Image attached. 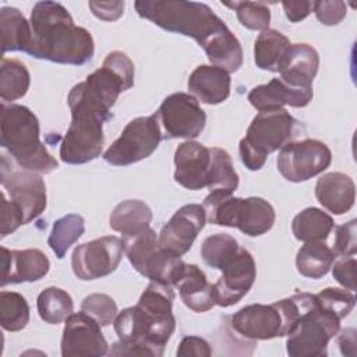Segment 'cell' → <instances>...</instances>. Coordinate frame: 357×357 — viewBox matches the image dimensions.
<instances>
[{"label": "cell", "mask_w": 357, "mask_h": 357, "mask_svg": "<svg viewBox=\"0 0 357 357\" xmlns=\"http://www.w3.org/2000/svg\"><path fill=\"white\" fill-rule=\"evenodd\" d=\"M67 103L71 123L60 144V159L68 165H82L100 156L105 144L103 123L112 114L106 105L84 88L82 82L71 88Z\"/></svg>", "instance_id": "cell-3"}, {"label": "cell", "mask_w": 357, "mask_h": 357, "mask_svg": "<svg viewBox=\"0 0 357 357\" xmlns=\"http://www.w3.org/2000/svg\"><path fill=\"white\" fill-rule=\"evenodd\" d=\"M315 297L321 308L333 312L340 321L351 312L356 304L353 291L344 287H326L315 294Z\"/></svg>", "instance_id": "cell-37"}, {"label": "cell", "mask_w": 357, "mask_h": 357, "mask_svg": "<svg viewBox=\"0 0 357 357\" xmlns=\"http://www.w3.org/2000/svg\"><path fill=\"white\" fill-rule=\"evenodd\" d=\"M0 324L4 331L18 332L29 324V305L17 291H0Z\"/></svg>", "instance_id": "cell-34"}, {"label": "cell", "mask_w": 357, "mask_h": 357, "mask_svg": "<svg viewBox=\"0 0 357 357\" xmlns=\"http://www.w3.org/2000/svg\"><path fill=\"white\" fill-rule=\"evenodd\" d=\"M109 344L100 325L85 312H73L64 324L61 336L63 357H100L107 354Z\"/></svg>", "instance_id": "cell-15"}, {"label": "cell", "mask_w": 357, "mask_h": 357, "mask_svg": "<svg viewBox=\"0 0 357 357\" xmlns=\"http://www.w3.org/2000/svg\"><path fill=\"white\" fill-rule=\"evenodd\" d=\"M1 50L26 53L32 42L31 22L15 7H3L0 10Z\"/></svg>", "instance_id": "cell-25"}, {"label": "cell", "mask_w": 357, "mask_h": 357, "mask_svg": "<svg viewBox=\"0 0 357 357\" xmlns=\"http://www.w3.org/2000/svg\"><path fill=\"white\" fill-rule=\"evenodd\" d=\"M121 240L123 251L138 273L151 282L174 287L185 262L160 247L159 236L153 229L146 227L138 233L123 236Z\"/></svg>", "instance_id": "cell-7"}, {"label": "cell", "mask_w": 357, "mask_h": 357, "mask_svg": "<svg viewBox=\"0 0 357 357\" xmlns=\"http://www.w3.org/2000/svg\"><path fill=\"white\" fill-rule=\"evenodd\" d=\"M293 127L294 119L286 109L259 112L238 144L243 165L252 172L262 169L266 156L289 142Z\"/></svg>", "instance_id": "cell-6"}, {"label": "cell", "mask_w": 357, "mask_h": 357, "mask_svg": "<svg viewBox=\"0 0 357 357\" xmlns=\"http://www.w3.org/2000/svg\"><path fill=\"white\" fill-rule=\"evenodd\" d=\"M123 258V240L103 236L79 244L71 255V268L81 280H95L114 272Z\"/></svg>", "instance_id": "cell-13"}, {"label": "cell", "mask_w": 357, "mask_h": 357, "mask_svg": "<svg viewBox=\"0 0 357 357\" xmlns=\"http://www.w3.org/2000/svg\"><path fill=\"white\" fill-rule=\"evenodd\" d=\"M290 45L289 38L282 32L276 29L262 31L254 43V60L257 67L265 71L279 73Z\"/></svg>", "instance_id": "cell-26"}, {"label": "cell", "mask_w": 357, "mask_h": 357, "mask_svg": "<svg viewBox=\"0 0 357 357\" xmlns=\"http://www.w3.org/2000/svg\"><path fill=\"white\" fill-rule=\"evenodd\" d=\"M333 227L335 222L332 216L315 206L303 209L291 222V231L294 237L303 243L325 241Z\"/></svg>", "instance_id": "cell-28"}, {"label": "cell", "mask_w": 357, "mask_h": 357, "mask_svg": "<svg viewBox=\"0 0 357 357\" xmlns=\"http://www.w3.org/2000/svg\"><path fill=\"white\" fill-rule=\"evenodd\" d=\"M312 11L318 21L324 25H337L343 21L347 14V6L344 1L340 0H319L314 1Z\"/></svg>", "instance_id": "cell-40"}, {"label": "cell", "mask_w": 357, "mask_h": 357, "mask_svg": "<svg viewBox=\"0 0 357 357\" xmlns=\"http://www.w3.org/2000/svg\"><path fill=\"white\" fill-rule=\"evenodd\" d=\"M206 223V212L199 204H187L174 212L159 233V244L163 250L181 257L185 254L198 233Z\"/></svg>", "instance_id": "cell-17"}, {"label": "cell", "mask_w": 357, "mask_h": 357, "mask_svg": "<svg viewBox=\"0 0 357 357\" xmlns=\"http://www.w3.org/2000/svg\"><path fill=\"white\" fill-rule=\"evenodd\" d=\"M340 331V319L315 303L304 311L286 335V351L290 357H324L328 343Z\"/></svg>", "instance_id": "cell-8"}, {"label": "cell", "mask_w": 357, "mask_h": 357, "mask_svg": "<svg viewBox=\"0 0 357 357\" xmlns=\"http://www.w3.org/2000/svg\"><path fill=\"white\" fill-rule=\"evenodd\" d=\"M3 279L1 286L8 283L36 282L45 278L50 269V261L38 248L8 250L1 247Z\"/></svg>", "instance_id": "cell-19"}, {"label": "cell", "mask_w": 357, "mask_h": 357, "mask_svg": "<svg viewBox=\"0 0 357 357\" xmlns=\"http://www.w3.org/2000/svg\"><path fill=\"white\" fill-rule=\"evenodd\" d=\"M162 139V130L155 113L135 117L105 151L103 159L113 166H128L151 156Z\"/></svg>", "instance_id": "cell-9"}, {"label": "cell", "mask_w": 357, "mask_h": 357, "mask_svg": "<svg viewBox=\"0 0 357 357\" xmlns=\"http://www.w3.org/2000/svg\"><path fill=\"white\" fill-rule=\"evenodd\" d=\"M124 1H89L92 14L103 21H116L124 13Z\"/></svg>", "instance_id": "cell-44"}, {"label": "cell", "mask_w": 357, "mask_h": 357, "mask_svg": "<svg viewBox=\"0 0 357 357\" xmlns=\"http://www.w3.org/2000/svg\"><path fill=\"white\" fill-rule=\"evenodd\" d=\"M0 181L4 191L24 216V223H29L40 216L47 205L46 185L36 173L22 167H14L7 155L1 156Z\"/></svg>", "instance_id": "cell-10"}, {"label": "cell", "mask_w": 357, "mask_h": 357, "mask_svg": "<svg viewBox=\"0 0 357 357\" xmlns=\"http://www.w3.org/2000/svg\"><path fill=\"white\" fill-rule=\"evenodd\" d=\"M176 354L180 357H188V356L209 357L212 354V349L209 343L199 336H185L180 342Z\"/></svg>", "instance_id": "cell-43"}, {"label": "cell", "mask_w": 357, "mask_h": 357, "mask_svg": "<svg viewBox=\"0 0 357 357\" xmlns=\"http://www.w3.org/2000/svg\"><path fill=\"white\" fill-rule=\"evenodd\" d=\"M31 57L59 64L82 66L92 60L95 43L91 32L74 24L68 10L57 1H38L31 11Z\"/></svg>", "instance_id": "cell-2"}, {"label": "cell", "mask_w": 357, "mask_h": 357, "mask_svg": "<svg viewBox=\"0 0 357 357\" xmlns=\"http://www.w3.org/2000/svg\"><path fill=\"white\" fill-rule=\"evenodd\" d=\"M174 287L181 301L194 312H205L216 305L213 284L206 279L204 271L195 264H185Z\"/></svg>", "instance_id": "cell-24"}, {"label": "cell", "mask_w": 357, "mask_h": 357, "mask_svg": "<svg viewBox=\"0 0 357 357\" xmlns=\"http://www.w3.org/2000/svg\"><path fill=\"white\" fill-rule=\"evenodd\" d=\"M31 75L24 63L15 59H1L0 63V98L3 103L17 100L29 89Z\"/></svg>", "instance_id": "cell-30"}, {"label": "cell", "mask_w": 357, "mask_h": 357, "mask_svg": "<svg viewBox=\"0 0 357 357\" xmlns=\"http://www.w3.org/2000/svg\"><path fill=\"white\" fill-rule=\"evenodd\" d=\"M223 6L236 11L240 24L250 31L269 29L271 10L261 1H222Z\"/></svg>", "instance_id": "cell-36"}, {"label": "cell", "mask_w": 357, "mask_h": 357, "mask_svg": "<svg viewBox=\"0 0 357 357\" xmlns=\"http://www.w3.org/2000/svg\"><path fill=\"white\" fill-rule=\"evenodd\" d=\"M135 11L165 31L190 36L205 50L212 66L236 73L243 66V47L236 35L205 3L185 0H138Z\"/></svg>", "instance_id": "cell-1"}, {"label": "cell", "mask_w": 357, "mask_h": 357, "mask_svg": "<svg viewBox=\"0 0 357 357\" xmlns=\"http://www.w3.org/2000/svg\"><path fill=\"white\" fill-rule=\"evenodd\" d=\"M231 328L250 340H271L286 336L290 331L282 301L272 304H250L230 318Z\"/></svg>", "instance_id": "cell-14"}, {"label": "cell", "mask_w": 357, "mask_h": 357, "mask_svg": "<svg viewBox=\"0 0 357 357\" xmlns=\"http://www.w3.org/2000/svg\"><path fill=\"white\" fill-rule=\"evenodd\" d=\"M1 148L15 163L26 170L47 174L59 167L39 138V121L35 113L22 105H1Z\"/></svg>", "instance_id": "cell-4"}, {"label": "cell", "mask_w": 357, "mask_h": 357, "mask_svg": "<svg viewBox=\"0 0 357 357\" xmlns=\"http://www.w3.org/2000/svg\"><path fill=\"white\" fill-rule=\"evenodd\" d=\"M332 275L339 284L344 289L354 291L356 290V257H337L332 264Z\"/></svg>", "instance_id": "cell-41"}, {"label": "cell", "mask_w": 357, "mask_h": 357, "mask_svg": "<svg viewBox=\"0 0 357 357\" xmlns=\"http://www.w3.org/2000/svg\"><path fill=\"white\" fill-rule=\"evenodd\" d=\"M222 276L213 284L216 305L230 307L237 304L252 287L257 278V268L252 255L241 248L220 269Z\"/></svg>", "instance_id": "cell-16"}, {"label": "cell", "mask_w": 357, "mask_h": 357, "mask_svg": "<svg viewBox=\"0 0 357 357\" xmlns=\"http://www.w3.org/2000/svg\"><path fill=\"white\" fill-rule=\"evenodd\" d=\"M337 344L343 356L356 354V331L353 328L343 329L337 337Z\"/></svg>", "instance_id": "cell-46"}, {"label": "cell", "mask_w": 357, "mask_h": 357, "mask_svg": "<svg viewBox=\"0 0 357 357\" xmlns=\"http://www.w3.org/2000/svg\"><path fill=\"white\" fill-rule=\"evenodd\" d=\"M202 206L209 223L236 227L250 237L268 233L276 219L273 206L261 197L240 198L231 194L209 192Z\"/></svg>", "instance_id": "cell-5"}, {"label": "cell", "mask_w": 357, "mask_h": 357, "mask_svg": "<svg viewBox=\"0 0 357 357\" xmlns=\"http://www.w3.org/2000/svg\"><path fill=\"white\" fill-rule=\"evenodd\" d=\"M336 255L324 241L304 243L296 255V266L300 275L310 279H321L325 276Z\"/></svg>", "instance_id": "cell-29"}, {"label": "cell", "mask_w": 357, "mask_h": 357, "mask_svg": "<svg viewBox=\"0 0 357 357\" xmlns=\"http://www.w3.org/2000/svg\"><path fill=\"white\" fill-rule=\"evenodd\" d=\"M315 197L318 202L331 213L343 215L354 205L356 184L346 173H325L315 184Z\"/></svg>", "instance_id": "cell-22"}, {"label": "cell", "mask_w": 357, "mask_h": 357, "mask_svg": "<svg viewBox=\"0 0 357 357\" xmlns=\"http://www.w3.org/2000/svg\"><path fill=\"white\" fill-rule=\"evenodd\" d=\"M332 163V152L319 139L305 138L283 145L279 151L276 165L279 173L290 183L307 181Z\"/></svg>", "instance_id": "cell-11"}, {"label": "cell", "mask_w": 357, "mask_h": 357, "mask_svg": "<svg viewBox=\"0 0 357 357\" xmlns=\"http://www.w3.org/2000/svg\"><path fill=\"white\" fill-rule=\"evenodd\" d=\"M312 95V88H294L280 78H272L268 84L254 86L247 99L258 112H271L283 106L305 107Z\"/></svg>", "instance_id": "cell-20"}, {"label": "cell", "mask_w": 357, "mask_h": 357, "mask_svg": "<svg viewBox=\"0 0 357 357\" xmlns=\"http://www.w3.org/2000/svg\"><path fill=\"white\" fill-rule=\"evenodd\" d=\"M240 250L237 240L226 233H216L206 237L201 245L204 262L213 268L222 269Z\"/></svg>", "instance_id": "cell-35"}, {"label": "cell", "mask_w": 357, "mask_h": 357, "mask_svg": "<svg viewBox=\"0 0 357 357\" xmlns=\"http://www.w3.org/2000/svg\"><path fill=\"white\" fill-rule=\"evenodd\" d=\"M81 311L93 318L100 326H109L113 324L119 314L116 301L103 293H92L86 296L81 303Z\"/></svg>", "instance_id": "cell-38"}, {"label": "cell", "mask_w": 357, "mask_h": 357, "mask_svg": "<svg viewBox=\"0 0 357 357\" xmlns=\"http://www.w3.org/2000/svg\"><path fill=\"white\" fill-rule=\"evenodd\" d=\"M284 14L290 22H300L312 13L314 1L308 0H284L282 1Z\"/></svg>", "instance_id": "cell-45"}, {"label": "cell", "mask_w": 357, "mask_h": 357, "mask_svg": "<svg viewBox=\"0 0 357 357\" xmlns=\"http://www.w3.org/2000/svg\"><path fill=\"white\" fill-rule=\"evenodd\" d=\"M319 54L308 43H291L280 66V79L294 88H312L318 73Z\"/></svg>", "instance_id": "cell-21"}, {"label": "cell", "mask_w": 357, "mask_h": 357, "mask_svg": "<svg viewBox=\"0 0 357 357\" xmlns=\"http://www.w3.org/2000/svg\"><path fill=\"white\" fill-rule=\"evenodd\" d=\"M36 308L42 321L57 325L74 312V303L66 290L50 286L39 293L36 298Z\"/></svg>", "instance_id": "cell-31"}, {"label": "cell", "mask_w": 357, "mask_h": 357, "mask_svg": "<svg viewBox=\"0 0 357 357\" xmlns=\"http://www.w3.org/2000/svg\"><path fill=\"white\" fill-rule=\"evenodd\" d=\"M85 220L81 215L68 213L53 223L47 244L59 259L64 258L68 248L84 234Z\"/></svg>", "instance_id": "cell-33"}, {"label": "cell", "mask_w": 357, "mask_h": 357, "mask_svg": "<svg viewBox=\"0 0 357 357\" xmlns=\"http://www.w3.org/2000/svg\"><path fill=\"white\" fill-rule=\"evenodd\" d=\"M24 223V216L20 208L10 199L6 198V192H1V226L0 234L6 237L7 234L15 231Z\"/></svg>", "instance_id": "cell-42"}, {"label": "cell", "mask_w": 357, "mask_h": 357, "mask_svg": "<svg viewBox=\"0 0 357 357\" xmlns=\"http://www.w3.org/2000/svg\"><path fill=\"white\" fill-rule=\"evenodd\" d=\"M163 138H197L206 123V113L190 93L176 92L163 99L155 113Z\"/></svg>", "instance_id": "cell-12"}, {"label": "cell", "mask_w": 357, "mask_h": 357, "mask_svg": "<svg viewBox=\"0 0 357 357\" xmlns=\"http://www.w3.org/2000/svg\"><path fill=\"white\" fill-rule=\"evenodd\" d=\"M211 165V148L197 141H184L174 152V180L192 191L208 187Z\"/></svg>", "instance_id": "cell-18"}, {"label": "cell", "mask_w": 357, "mask_h": 357, "mask_svg": "<svg viewBox=\"0 0 357 357\" xmlns=\"http://www.w3.org/2000/svg\"><path fill=\"white\" fill-rule=\"evenodd\" d=\"M151 220L152 211L145 202L139 199H126L112 211L109 226L112 230L128 236L149 227Z\"/></svg>", "instance_id": "cell-27"}, {"label": "cell", "mask_w": 357, "mask_h": 357, "mask_svg": "<svg viewBox=\"0 0 357 357\" xmlns=\"http://www.w3.org/2000/svg\"><path fill=\"white\" fill-rule=\"evenodd\" d=\"M212 165L208 181L209 192L233 194L238 187V174L233 167L231 156L227 151L213 146L211 148Z\"/></svg>", "instance_id": "cell-32"}, {"label": "cell", "mask_w": 357, "mask_h": 357, "mask_svg": "<svg viewBox=\"0 0 357 357\" xmlns=\"http://www.w3.org/2000/svg\"><path fill=\"white\" fill-rule=\"evenodd\" d=\"M188 89L202 103L219 105L230 95V73L218 66H198L188 78Z\"/></svg>", "instance_id": "cell-23"}, {"label": "cell", "mask_w": 357, "mask_h": 357, "mask_svg": "<svg viewBox=\"0 0 357 357\" xmlns=\"http://www.w3.org/2000/svg\"><path fill=\"white\" fill-rule=\"evenodd\" d=\"M357 251V220L350 222L336 227V236L333 241V252L339 257L356 255Z\"/></svg>", "instance_id": "cell-39"}]
</instances>
